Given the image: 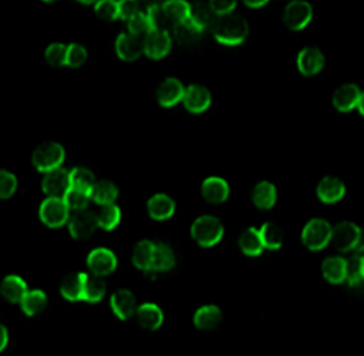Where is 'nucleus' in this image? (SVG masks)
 <instances>
[{
	"mask_svg": "<svg viewBox=\"0 0 364 356\" xmlns=\"http://www.w3.org/2000/svg\"><path fill=\"white\" fill-rule=\"evenodd\" d=\"M210 35L220 45L236 48L247 43L250 36V24L244 16L235 12L228 17L212 20Z\"/></svg>",
	"mask_w": 364,
	"mask_h": 356,
	"instance_id": "obj_1",
	"label": "nucleus"
},
{
	"mask_svg": "<svg viewBox=\"0 0 364 356\" xmlns=\"http://www.w3.org/2000/svg\"><path fill=\"white\" fill-rule=\"evenodd\" d=\"M191 239L203 249H212L220 244L225 236V227L216 215L208 213L198 216L191 224Z\"/></svg>",
	"mask_w": 364,
	"mask_h": 356,
	"instance_id": "obj_2",
	"label": "nucleus"
},
{
	"mask_svg": "<svg viewBox=\"0 0 364 356\" xmlns=\"http://www.w3.org/2000/svg\"><path fill=\"white\" fill-rule=\"evenodd\" d=\"M334 225L328 217H311L301 230V244L311 252H322L333 243Z\"/></svg>",
	"mask_w": 364,
	"mask_h": 356,
	"instance_id": "obj_3",
	"label": "nucleus"
},
{
	"mask_svg": "<svg viewBox=\"0 0 364 356\" xmlns=\"http://www.w3.org/2000/svg\"><path fill=\"white\" fill-rule=\"evenodd\" d=\"M208 31L210 32V21L198 14H192L188 20L176 24L171 29V33L174 36V43L181 47L193 48L205 38Z\"/></svg>",
	"mask_w": 364,
	"mask_h": 356,
	"instance_id": "obj_4",
	"label": "nucleus"
},
{
	"mask_svg": "<svg viewBox=\"0 0 364 356\" xmlns=\"http://www.w3.org/2000/svg\"><path fill=\"white\" fill-rule=\"evenodd\" d=\"M65 149L56 141H48L40 145L32 154V168L38 174H50L58 171L65 163Z\"/></svg>",
	"mask_w": 364,
	"mask_h": 356,
	"instance_id": "obj_5",
	"label": "nucleus"
},
{
	"mask_svg": "<svg viewBox=\"0 0 364 356\" xmlns=\"http://www.w3.org/2000/svg\"><path fill=\"white\" fill-rule=\"evenodd\" d=\"M119 266L118 255L114 249L107 247H95L87 255V269L88 274L95 278H109L112 276Z\"/></svg>",
	"mask_w": 364,
	"mask_h": 356,
	"instance_id": "obj_6",
	"label": "nucleus"
},
{
	"mask_svg": "<svg viewBox=\"0 0 364 356\" xmlns=\"http://www.w3.org/2000/svg\"><path fill=\"white\" fill-rule=\"evenodd\" d=\"M174 36L168 29H156L147 38H144V58L153 63H161L174 50Z\"/></svg>",
	"mask_w": 364,
	"mask_h": 356,
	"instance_id": "obj_7",
	"label": "nucleus"
},
{
	"mask_svg": "<svg viewBox=\"0 0 364 356\" xmlns=\"http://www.w3.org/2000/svg\"><path fill=\"white\" fill-rule=\"evenodd\" d=\"M280 17L290 32H304L314 18V8L309 2H289L283 6Z\"/></svg>",
	"mask_w": 364,
	"mask_h": 356,
	"instance_id": "obj_8",
	"label": "nucleus"
},
{
	"mask_svg": "<svg viewBox=\"0 0 364 356\" xmlns=\"http://www.w3.org/2000/svg\"><path fill=\"white\" fill-rule=\"evenodd\" d=\"M350 263L342 254L326 255L321 263V275L326 284L334 287L346 286L350 276Z\"/></svg>",
	"mask_w": 364,
	"mask_h": 356,
	"instance_id": "obj_9",
	"label": "nucleus"
},
{
	"mask_svg": "<svg viewBox=\"0 0 364 356\" xmlns=\"http://www.w3.org/2000/svg\"><path fill=\"white\" fill-rule=\"evenodd\" d=\"M41 224L48 230H59L68 224L71 212L63 198H44L38 208Z\"/></svg>",
	"mask_w": 364,
	"mask_h": 356,
	"instance_id": "obj_10",
	"label": "nucleus"
},
{
	"mask_svg": "<svg viewBox=\"0 0 364 356\" xmlns=\"http://www.w3.org/2000/svg\"><path fill=\"white\" fill-rule=\"evenodd\" d=\"M112 48H114V55L119 63L132 64V63H136V60H139L144 56V40L138 38L135 35H132L126 29L115 35Z\"/></svg>",
	"mask_w": 364,
	"mask_h": 356,
	"instance_id": "obj_11",
	"label": "nucleus"
},
{
	"mask_svg": "<svg viewBox=\"0 0 364 356\" xmlns=\"http://www.w3.org/2000/svg\"><path fill=\"white\" fill-rule=\"evenodd\" d=\"M363 234V228L353 220H341L334 225L333 244L334 248L343 254H355Z\"/></svg>",
	"mask_w": 364,
	"mask_h": 356,
	"instance_id": "obj_12",
	"label": "nucleus"
},
{
	"mask_svg": "<svg viewBox=\"0 0 364 356\" xmlns=\"http://www.w3.org/2000/svg\"><path fill=\"white\" fill-rule=\"evenodd\" d=\"M185 91V85L180 79L165 77L157 83L154 90V100L164 109H174L180 103H183Z\"/></svg>",
	"mask_w": 364,
	"mask_h": 356,
	"instance_id": "obj_13",
	"label": "nucleus"
},
{
	"mask_svg": "<svg viewBox=\"0 0 364 356\" xmlns=\"http://www.w3.org/2000/svg\"><path fill=\"white\" fill-rule=\"evenodd\" d=\"M326 67V56L316 45H307L301 48L296 56V70L301 76L314 77L319 76Z\"/></svg>",
	"mask_w": 364,
	"mask_h": 356,
	"instance_id": "obj_14",
	"label": "nucleus"
},
{
	"mask_svg": "<svg viewBox=\"0 0 364 356\" xmlns=\"http://www.w3.org/2000/svg\"><path fill=\"white\" fill-rule=\"evenodd\" d=\"M346 184L333 176H325L316 186V198L325 207H334L346 198Z\"/></svg>",
	"mask_w": 364,
	"mask_h": 356,
	"instance_id": "obj_15",
	"label": "nucleus"
},
{
	"mask_svg": "<svg viewBox=\"0 0 364 356\" xmlns=\"http://www.w3.org/2000/svg\"><path fill=\"white\" fill-rule=\"evenodd\" d=\"M213 103V95L208 87L200 83H192L185 91L183 107L191 115H203L209 112Z\"/></svg>",
	"mask_w": 364,
	"mask_h": 356,
	"instance_id": "obj_16",
	"label": "nucleus"
},
{
	"mask_svg": "<svg viewBox=\"0 0 364 356\" xmlns=\"http://www.w3.org/2000/svg\"><path fill=\"white\" fill-rule=\"evenodd\" d=\"M67 227H68V236L75 242H87L92 239L97 230H99L95 220V213L91 210L73 213Z\"/></svg>",
	"mask_w": 364,
	"mask_h": 356,
	"instance_id": "obj_17",
	"label": "nucleus"
},
{
	"mask_svg": "<svg viewBox=\"0 0 364 356\" xmlns=\"http://www.w3.org/2000/svg\"><path fill=\"white\" fill-rule=\"evenodd\" d=\"M109 306H111V311L118 320L129 322L130 318L135 317L139 303L136 294L130 288H118L111 294Z\"/></svg>",
	"mask_w": 364,
	"mask_h": 356,
	"instance_id": "obj_18",
	"label": "nucleus"
},
{
	"mask_svg": "<svg viewBox=\"0 0 364 356\" xmlns=\"http://www.w3.org/2000/svg\"><path fill=\"white\" fill-rule=\"evenodd\" d=\"M192 14V5L185 0H168L159 6L161 29L171 31L176 24L188 20Z\"/></svg>",
	"mask_w": 364,
	"mask_h": 356,
	"instance_id": "obj_19",
	"label": "nucleus"
},
{
	"mask_svg": "<svg viewBox=\"0 0 364 356\" xmlns=\"http://www.w3.org/2000/svg\"><path fill=\"white\" fill-rule=\"evenodd\" d=\"M223 318H224V314L220 305L204 303L193 311L192 325L197 330H200V333L208 334V333H213V330H216L221 326Z\"/></svg>",
	"mask_w": 364,
	"mask_h": 356,
	"instance_id": "obj_20",
	"label": "nucleus"
},
{
	"mask_svg": "<svg viewBox=\"0 0 364 356\" xmlns=\"http://www.w3.org/2000/svg\"><path fill=\"white\" fill-rule=\"evenodd\" d=\"M361 92L363 91L355 82H348L341 85L333 95V107L336 109V112L345 115L357 110Z\"/></svg>",
	"mask_w": 364,
	"mask_h": 356,
	"instance_id": "obj_21",
	"label": "nucleus"
},
{
	"mask_svg": "<svg viewBox=\"0 0 364 356\" xmlns=\"http://www.w3.org/2000/svg\"><path fill=\"white\" fill-rule=\"evenodd\" d=\"M135 322L142 330L154 333V330L161 329L164 326L165 313L161 306L154 302H142L139 303L136 310Z\"/></svg>",
	"mask_w": 364,
	"mask_h": 356,
	"instance_id": "obj_22",
	"label": "nucleus"
},
{
	"mask_svg": "<svg viewBox=\"0 0 364 356\" xmlns=\"http://www.w3.org/2000/svg\"><path fill=\"white\" fill-rule=\"evenodd\" d=\"M230 193H232V189H230L228 181L220 176H210L201 184L203 200L212 205H221L227 203Z\"/></svg>",
	"mask_w": 364,
	"mask_h": 356,
	"instance_id": "obj_23",
	"label": "nucleus"
},
{
	"mask_svg": "<svg viewBox=\"0 0 364 356\" xmlns=\"http://www.w3.org/2000/svg\"><path fill=\"white\" fill-rule=\"evenodd\" d=\"M156 254L154 263L151 267L150 275H168L171 274L177 266V254L171 247V243L166 240L156 239Z\"/></svg>",
	"mask_w": 364,
	"mask_h": 356,
	"instance_id": "obj_24",
	"label": "nucleus"
},
{
	"mask_svg": "<svg viewBox=\"0 0 364 356\" xmlns=\"http://www.w3.org/2000/svg\"><path fill=\"white\" fill-rule=\"evenodd\" d=\"M154 254H156V242L154 239H141L135 243V247L132 248L130 261L132 266L141 274L151 272V267L154 263Z\"/></svg>",
	"mask_w": 364,
	"mask_h": 356,
	"instance_id": "obj_25",
	"label": "nucleus"
},
{
	"mask_svg": "<svg viewBox=\"0 0 364 356\" xmlns=\"http://www.w3.org/2000/svg\"><path fill=\"white\" fill-rule=\"evenodd\" d=\"M41 189L46 198H64V195L71 189L70 169L60 168L53 173L44 176Z\"/></svg>",
	"mask_w": 364,
	"mask_h": 356,
	"instance_id": "obj_26",
	"label": "nucleus"
},
{
	"mask_svg": "<svg viewBox=\"0 0 364 356\" xmlns=\"http://www.w3.org/2000/svg\"><path fill=\"white\" fill-rule=\"evenodd\" d=\"M251 204L260 212H269L277 205L278 190L271 181H259L250 190Z\"/></svg>",
	"mask_w": 364,
	"mask_h": 356,
	"instance_id": "obj_27",
	"label": "nucleus"
},
{
	"mask_svg": "<svg viewBox=\"0 0 364 356\" xmlns=\"http://www.w3.org/2000/svg\"><path fill=\"white\" fill-rule=\"evenodd\" d=\"M82 281V302L88 305H99L107 294V284L105 279L95 278L88 272H79Z\"/></svg>",
	"mask_w": 364,
	"mask_h": 356,
	"instance_id": "obj_28",
	"label": "nucleus"
},
{
	"mask_svg": "<svg viewBox=\"0 0 364 356\" xmlns=\"http://www.w3.org/2000/svg\"><path fill=\"white\" fill-rule=\"evenodd\" d=\"M177 210L174 198L166 193H154L147 201V213L154 222H166L173 219Z\"/></svg>",
	"mask_w": 364,
	"mask_h": 356,
	"instance_id": "obj_29",
	"label": "nucleus"
},
{
	"mask_svg": "<svg viewBox=\"0 0 364 356\" xmlns=\"http://www.w3.org/2000/svg\"><path fill=\"white\" fill-rule=\"evenodd\" d=\"M29 291L28 282L20 275L9 274L0 282V294L11 305H20L23 298Z\"/></svg>",
	"mask_w": 364,
	"mask_h": 356,
	"instance_id": "obj_30",
	"label": "nucleus"
},
{
	"mask_svg": "<svg viewBox=\"0 0 364 356\" xmlns=\"http://www.w3.org/2000/svg\"><path fill=\"white\" fill-rule=\"evenodd\" d=\"M237 248L240 254L247 259H259L263 255L264 247L260 236V230L256 227H250L242 231L237 239Z\"/></svg>",
	"mask_w": 364,
	"mask_h": 356,
	"instance_id": "obj_31",
	"label": "nucleus"
},
{
	"mask_svg": "<svg viewBox=\"0 0 364 356\" xmlns=\"http://www.w3.org/2000/svg\"><path fill=\"white\" fill-rule=\"evenodd\" d=\"M119 198V189L111 180H97L91 189L90 200L92 204L102 207L114 205Z\"/></svg>",
	"mask_w": 364,
	"mask_h": 356,
	"instance_id": "obj_32",
	"label": "nucleus"
},
{
	"mask_svg": "<svg viewBox=\"0 0 364 356\" xmlns=\"http://www.w3.org/2000/svg\"><path fill=\"white\" fill-rule=\"evenodd\" d=\"M259 230H260L264 251L277 252L284 247L286 230L283 225L277 222H264Z\"/></svg>",
	"mask_w": 364,
	"mask_h": 356,
	"instance_id": "obj_33",
	"label": "nucleus"
},
{
	"mask_svg": "<svg viewBox=\"0 0 364 356\" xmlns=\"http://www.w3.org/2000/svg\"><path fill=\"white\" fill-rule=\"evenodd\" d=\"M48 303V294L43 288H32L20 302V310L23 315L36 317L44 313Z\"/></svg>",
	"mask_w": 364,
	"mask_h": 356,
	"instance_id": "obj_34",
	"label": "nucleus"
},
{
	"mask_svg": "<svg viewBox=\"0 0 364 356\" xmlns=\"http://www.w3.org/2000/svg\"><path fill=\"white\" fill-rule=\"evenodd\" d=\"M71 188L85 193H91V189L97 183V176L94 171L87 165H76L70 169Z\"/></svg>",
	"mask_w": 364,
	"mask_h": 356,
	"instance_id": "obj_35",
	"label": "nucleus"
},
{
	"mask_svg": "<svg viewBox=\"0 0 364 356\" xmlns=\"http://www.w3.org/2000/svg\"><path fill=\"white\" fill-rule=\"evenodd\" d=\"M156 29H159L156 26V23L153 20V17L150 16V12L147 11V5H145V9L141 11L139 14H136L135 17H132L127 21V31L138 36V38L144 40L147 38L150 33H153Z\"/></svg>",
	"mask_w": 364,
	"mask_h": 356,
	"instance_id": "obj_36",
	"label": "nucleus"
},
{
	"mask_svg": "<svg viewBox=\"0 0 364 356\" xmlns=\"http://www.w3.org/2000/svg\"><path fill=\"white\" fill-rule=\"evenodd\" d=\"M121 219H123V212H121V208L117 204L102 207L95 213L97 227L105 232H114L118 230L121 225Z\"/></svg>",
	"mask_w": 364,
	"mask_h": 356,
	"instance_id": "obj_37",
	"label": "nucleus"
},
{
	"mask_svg": "<svg viewBox=\"0 0 364 356\" xmlns=\"http://www.w3.org/2000/svg\"><path fill=\"white\" fill-rule=\"evenodd\" d=\"M59 293L63 299L70 303L82 302V281L79 272L67 275L59 284Z\"/></svg>",
	"mask_w": 364,
	"mask_h": 356,
	"instance_id": "obj_38",
	"label": "nucleus"
},
{
	"mask_svg": "<svg viewBox=\"0 0 364 356\" xmlns=\"http://www.w3.org/2000/svg\"><path fill=\"white\" fill-rule=\"evenodd\" d=\"M88 63V50L80 43H70L67 45L65 67L70 70H79Z\"/></svg>",
	"mask_w": 364,
	"mask_h": 356,
	"instance_id": "obj_39",
	"label": "nucleus"
},
{
	"mask_svg": "<svg viewBox=\"0 0 364 356\" xmlns=\"http://www.w3.org/2000/svg\"><path fill=\"white\" fill-rule=\"evenodd\" d=\"M94 12L103 21H118L121 20V2H115V0H100L94 6Z\"/></svg>",
	"mask_w": 364,
	"mask_h": 356,
	"instance_id": "obj_40",
	"label": "nucleus"
},
{
	"mask_svg": "<svg viewBox=\"0 0 364 356\" xmlns=\"http://www.w3.org/2000/svg\"><path fill=\"white\" fill-rule=\"evenodd\" d=\"M67 45L65 43H52L46 47L44 50V60L52 67L60 68L65 67V58H67Z\"/></svg>",
	"mask_w": 364,
	"mask_h": 356,
	"instance_id": "obj_41",
	"label": "nucleus"
},
{
	"mask_svg": "<svg viewBox=\"0 0 364 356\" xmlns=\"http://www.w3.org/2000/svg\"><path fill=\"white\" fill-rule=\"evenodd\" d=\"M63 200L71 213H79L83 210H88V204L91 203L88 193L80 192V190L73 189V188L64 195Z\"/></svg>",
	"mask_w": 364,
	"mask_h": 356,
	"instance_id": "obj_42",
	"label": "nucleus"
},
{
	"mask_svg": "<svg viewBox=\"0 0 364 356\" xmlns=\"http://www.w3.org/2000/svg\"><path fill=\"white\" fill-rule=\"evenodd\" d=\"M205 6L209 9L210 21H212L216 18H224L235 14L239 4L235 2V0H216V2H209Z\"/></svg>",
	"mask_w": 364,
	"mask_h": 356,
	"instance_id": "obj_43",
	"label": "nucleus"
},
{
	"mask_svg": "<svg viewBox=\"0 0 364 356\" xmlns=\"http://www.w3.org/2000/svg\"><path fill=\"white\" fill-rule=\"evenodd\" d=\"M18 188L17 177L6 169H0V201H6L14 196Z\"/></svg>",
	"mask_w": 364,
	"mask_h": 356,
	"instance_id": "obj_44",
	"label": "nucleus"
},
{
	"mask_svg": "<svg viewBox=\"0 0 364 356\" xmlns=\"http://www.w3.org/2000/svg\"><path fill=\"white\" fill-rule=\"evenodd\" d=\"M346 293L355 301H360V302L364 301V278L358 275L355 270L350 274L346 282Z\"/></svg>",
	"mask_w": 364,
	"mask_h": 356,
	"instance_id": "obj_45",
	"label": "nucleus"
},
{
	"mask_svg": "<svg viewBox=\"0 0 364 356\" xmlns=\"http://www.w3.org/2000/svg\"><path fill=\"white\" fill-rule=\"evenodd\" d=\"M145 9V5L139 2H121V21H129L132 17Z\"/></svg>",
	"mask_w": 364,
	"mask_h": 356,
	"instance_id": "obj_46",
	"label": "nucleus"
},
{
	"mask_svg": "<svg viewBox=\"0 0 364 356\" xmlns=\"http://www.w3.org/2000/svg\"><path fill=\"white\" fill-rule=\"evenodd\" d=\"M9 345V333H8V328L6 325H4L0 322V355H2Z\"/></svg>",
	"mask_w": 364,
	"mask_h": 356,
	"instance_id": "obj_47",
	"label": "nucleus"
},
{
	"mask_svg": "<svg viewBox=\"0 0 364 356\" xmlns=\"http://www.w3.org/2000/svg\"><path fill=\"white\" fill-rule=\"evenodd\" d=\"M354 270H355L358 275H361L364 278V254L357 257V263H355V269Z\"/></svg>",
	"mask_w": 364,
	"mask_h": 356,
	"instance_id": "obj_48",
	"label": "nucleus"
},
{
	"mask_svg": "<svg viewBox=\"0 0 364 356\" xmlns=\"http://www.w3.org/2000/svg\"><path fill=\"white\" fill-rule=\"evenodd\" d=\"M247 8L250 9H262V8H266L269 5V2H245L244 4Z\"/></svg>",
	"mask_w": 364,
	"mask_h": 356,
	"instance_id": "obj_49",
	"label": "nucleus"
},
{
	"mask_svg": "<svg viewBox=\"0 0 364 356\" xmlns=\"http://www.w3.org/2000/svg\"><path fill=\"white\" fill-rule=\"evenodd\" d=\"M364 254V228H363V234H361V239H360V243H358V248L355 251V255H363Z\"/></svg>",
	"mask_w": 364,
	"mask_h": 356,
	"instance_id": "obj_50",
	"label": "nucleus"
},
{
	"mask_svg": "<svg viewBox=\"0 0 364 356\" xmlns=\"http://www.w3.org/2000/svg\"><path fill=\"white\" fill-rule=\"evenodd\" d=\"M357 110H358V114L364 118V91L361 92V97H360V103H358V107H357Z\"/></svg>",
	"mask_w": 364,
	"mask_h": 356,
	"instance_id": "obj_51",
	"label": "nucleus"
}]
</instances>
